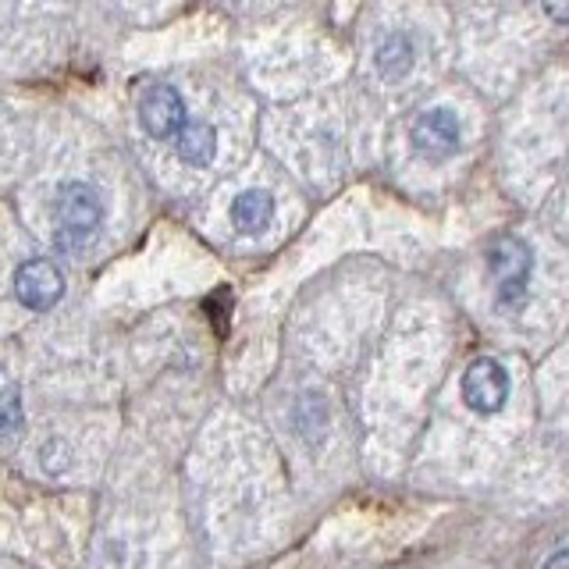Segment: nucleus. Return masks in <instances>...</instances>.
<instances>
[{
    "mask_svg": "<svg viewBox=\"0 0 569 569\" xmlns=\"http://www.w3.org/2000/svg\"><path fill=\"white\" fill-rule=\"evenodd\" d=\"M139 121L153 139H171L186 124V103L174 86L153 82L139 100Z\"/></svg>",
    "mask_w": 569,
    "mask_h": 569,
    "instance_id": "4",
    "label": "nucleus"
},
{
    "mask_svg": "<svg viewBox=\"0 0 569 569\" xmlns=\"http://www.w3.org/2000/svg\"><path fill=\"white\" fill-rule=\"evenodd\" d=\"M545 569H569V556H566V551H556V556H551V562H548Z\"/></svg>",
    "mask_w": 569,
    "mask_h": 569,
    "instance_id": "12",
    "label": "nucleus"
},
{
    "mask_svg": "<svg viewBox=\"0 0 569 569\" xmlns=\"http://www.w3.org/2000/svg\"><path fill=\"white\" fill-rule=\"evenodd\" d=\"M14 292L29 310H50L64 296V274L50 260H26L14 271Z\"/></svg>",
    "mask_w": 569,
    "mask_h": 569,
    "instance_id": "5",
    "label": "nucleus"
},
{
    "mask_svg": "<svg viewBox=\"0 0 569 569\" xmlns=\"http://www.w3.org/2000/svg\"><path fill=\"white\" fill-rule=\"evenodd\" d=\"M509 399V373L498 360H473L462 373V402H467L473 413L488 417L498 413Z\"/></svg>",
    "mask_w": 569,
    "mask_h": 569,
    "instance_id": "3",
    "label": "nucleus"
},
{
    "mask_svg": "<svg viewBox=\"0 0 569 569\" xmlns=\"http://www.w3.org/2000/svg\"><path fill=\"white\" fill-rule=\"evenodd\" d=\"M488 267L498 278V299H502V307L520 302L530 278V249L516 236H498L488 246Z\"/></svg>",
    "mask_w": 569,
    "mask_h": 569,
    "instance_id": "2",
    "label": "nucleus"
},
{
    "mask_svg": "<svg viewBox=\"0 0 569 569\" xmlns=\"http://www.w3.org/2000/svg\"><path fill=\"white\" fill-rule=\"evenodd\" d=\"M174 147L186 164L207 168L213 153H218V132H213V124H207V121H186L174 136Z\"/></svg>",
    "mask_w": 569,
    "mask_h": 569,
    "instance_id": "7",
    "label": "nucleus"
},
{
    "mask_svg": "<svg viewBox=\"0 0 569 569\" xmlns=\"http://www.w3.org/2000/svg\"><path fill=\"white\" fill-rule=\"evenodd\" d=\"M541 4H545V11L551 14V22H559V26L566 22V14H569V11H566V0H541Z\"/></svg>",
    "mask_w": 569,
    "mask_h": 569,
    "instance_id": "11",
    "label": "nucleus"
},
{
    "mask_svg": "<svg viewBox=\"0 0 569 569\" xmlns=\"http://www.w3.org/2000/svg\"><path fill=\"white\" fill-rule=\"evenodd\" d=\"M53 213H58V228H53V249L58 253H79L103 221L100 196L82 182H64L58 189Z\"/></svg>",
    "mask_w": 569,
    "mask_h": 569,
    "instance_id": "1",
    "label": "nucleus"
},
{
    "mask_svg": "<svg viewBox=\"0 0 569 569\" xmlns=\"http://www.w3.org/2000/svg\"><path fill=\"white\" fill-rule=\"evenodd\" d=\"M409 64H413V43H409V36L396 32L378 47V71L385 79H402Z\"/></svg>",
    "mask_w": 569,
    "mask_h": 569,
    "instance_id": "9",
    "label": "nucleus"
},
{
    "mask_svg": "<svg viewBox=\"0 0 569 569\" xmlns=\"http://www.w3.org/2000/svg\"><path fill=\"white\" fill-rule=\"evenodd\" d=\"M413 147L423 157H449L459 150V118L449 111V107H435V111H423L413 121Z\"/></svg>",
    "mask_w": 569,
    "mask_h": 569,
    "instance_id": "6",
    "label": "nucleus"
},
{
    "mask_svg": "<svg viewBox=\"0 0 569 569\" xmlns=\"http://www.w3.org/2000/svg\"><path fill=\"white\" fill-rule=\"evenodd\" d=\"M274 218V200L267 196L263 189H249L242 196H236V203H231V221H236L239 231L246 236H257Z\"/></svg>",
    "mask_w": 569,
    "mask_h": 569,
    "instance_id": "8",
    "label": "nucleus"
},
{
    "mask_svg": "<svg viewBox=\"0 0 569 569\" xmlns=\"http://www.w3.org/2000/svg\"><path fill=\"white\" fill-rule=\"evenodd\" d=\"M22 427V399H18V388L0 391V438L18 435Z\"/></svg>",
    "mask_w": 569,
    "mask_h": 569,
    "instance_id": "10",
    "label": "nucleus"
}]
</instances>
